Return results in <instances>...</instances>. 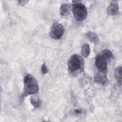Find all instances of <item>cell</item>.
<instances>
[{"instance_id":"6da1fadb","label":"cell","mask_w":122,"mask_h":122,"mask_svg":"<svg viewBox=\"0 0 122 122\" xmlns=\"http://www.w3.org/2000/svg\"><path fill=\"white\" fill-rule=\"evenodd\" d=\"M39 85L36 79L30 74H27L24 78L23 95L28 96L37 93L39 91Z\"/></svg>"},{"instance_id":"7a4b0ae2","label":"cell","mask_w":122,"mask_h":122,"mask_svg":"<svg viewBox=\"0 0 122 122\" xmlns=\"http://www.w3.org/2000/svg\"><path fill=\"white\" fill-rule=\"evenodd\" d=\"M67 65L71 72L76 74L80 73L83 69V60L79 55L73 54L68 60Z\"/></svg>"},{"instance_id":"3957f363","label":"cell","mask_w":122,"mask_h":122,"mask_svg":"<svg viewBox=\"0 0 122 122\" xmlns=\"http://www.w3.org/2000/svg\"><path fill=\"white\" fill-rule=\"evenodd\" d=\"M72 12L74 17L78 20H85L88 14L86 7L81 3L73 4Z\"/></svg>"},{"instance_id":"277c9868","label":"cell","mask_w":122,"mask_h":122,"mask_svg":"<svg viewBox=\"0 0 122 122\" xmlns=\"http://www.w3.org/2000/svg\"><path fill=\"white\" fill-rule=\"evenodd\" d=\"M64 32V28L62 25L58 22L54 23L51 30V36L54 39H60Z\"/></svg>"},{"instance_id":"5b68a950","label":"cell","mask_w":122,"mask_h":122,"mask_svg":"<svg viewBox=\"0 0 122 122\" xmlns=\"http://www.w3.org/2000/svg\"><path fill=\"white\" fill-rule=\"evenodd\" d=\"M95 64L100 71H105L107 69V61L101 55L96 56L95 60Z\"/></svg>"},{"instance_id":"8992f818","label":"cell","mask_w":122,"mask_h":122,"mask_svg":"<svg viewBox=\"0 0 122 122\" xmlns=\"http://www.w3.org/2000/svg\"><path fill=\"white\" fill-rule=\"evenodd\" d=\"M94 79L96 81L101 83L103 85H107L108 83L106 75L103 71H100L99 72H98L95 75Z\"/></svg>"},{"instance_id":"52a82bcc","label":"cell","mask_w":122,"mask_h":122,"mask_svg":"<svg viewBox=\"0 0 122 122\" xmlns=\"http://www.w3.org/2000/svg\"><path fill=\"white\" fill-rule=\"evenodd\" d=\"M86 36L87 39L91 42L97 44L99 43L100 40L98 35L92 31H88L86 34Z\"/></svg>"},{"instance_id":"ba28073f","label":"cell","mask_w":122,"mask_h":122,"mask_svg":"<svg viewBox=\"0 0 122 122\" xmlns=\"http://www.w3.org/2000/svg\"><path fill=\"white\" fill-rule=\"evenodd\" d=\"M108 8V11L112 15H116L119 12V5L116 1H113L110 3Z\"/></svg>"},{"instance_id":"9c48e42d","label":"cell","mask_w":122,"mask_h":122,"mask_svg":"<svg viewBox=\"0 0 122 122\" xmlns=\"http://www.w3.org/2000/svg\"><path fill=\"white\" fill-rule=\"evenodd\" d=\"M71 11L70 7L67 4H62L60 7V13L62 16H67L69 14Z\"/></svg>"},{"instance_id":"30bf717a","label":"cell","mask_w":122,"mask_h":122,"mask_svg":"<svg viewBox=\"0 0 122 122\" xmlns=\"http://www.w3.org/2000/svg\"><path fill=\"white\" fill-rule=\"evenodd\" d=\"M102 56L105 59V60L106 61H108L109 63H110L112 59H113V56L112 52L108 49H104L102 51Z\"/></svg>"},{"instance_id":"8fae6325","label":"cell","mask_w":122,"mask_h":122,"mask_svg":"<svg viewBox=\"0 0 122 122\" xmlns=\"http://www.w3.org/2000/svg\"><path fill=\"white\" fill-rule=\"evenodd\" d=\"M122 67H118L115 71V77L117 80V82L118 84L119 85H121L122 84Z\"/></svg>"},{"instance_id":"7c38bea8","label":"cell","mask_w":122,"mask_h":122,"mask_svg":"<svg viewBox=\"0 0 122 122\" xmlns=\"http://www.w3.org/2000/svg\"><path fill=\"white\" fill-rule=\"evenodd\" d=\"M81 53L85 58H87L90 53V48L88 44H85L82 45L81 49Z\"/></svg>"},{"instance_id":"4fadbf2b","label":"cell","mask_w":122,"mask_h":122,"mask_svg":"<svg viewBox=\"0 0 122 122\" xmlns=\"http://www.w3.org/2000/svg\"><path fill=\"white\" fill-rule=\"evenodd\" d=\"M30 102L31 104L35 108H38L40 107L41 104V102L38 96L36 95L32 96L30 98Z\"/></svg>"},{"instance_id":"5bb4252c","label":"cell","mask_w":122,"mask_h":122,"mask_svg":"<svg viewBox=\"0 0 122 122\" xmlns=\"http://www.w3.org/2000/svg\"><path fill=\"white\" fill-rule=\"evenodd\" d=\"M41 71L42 73L43 74H46V73L48 72V70L47 67V66H46V65L44 63L42 65V67H41Z\"/></svg>"},{"instance_id":"9a60e30c","label":"cell","mask_w":122,"mask_h":122,"mask_svg":"<svg viewBox=\"0 0 122 122\" xmlns=\"http://www.w3.org/2000/svg\"><path fill=\"white\" fill-rule=\"evenodd\" d=\"M75 112L76 114H81L82 112V111L80 110H75Z\"/></svg>"}]
</instances>
